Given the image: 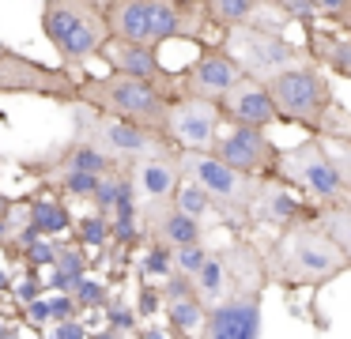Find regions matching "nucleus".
Listing matches in <instances>:
<instances>
[{
    "mask_svg": "<svg viewBox=\"0 0 351 339\" xmlns=\"http://www.w3.org/2000/svg\"><path fill=\"white\" fill-rule=\"evenodd\" d=\"M265 268H268V283L276 286L321 290L340 271H348L351 264L343 256V249L313 223V211H310L302 223L287 226L272 238V245L265 249Z\"/></svg>",
    "mask_w": 351,
    "mask_h": 339,
    "instance_id": "1",
    "label": "nucleus"
},
{
    "mask_svg": "<svg viewBox=\"0 0 351 339\" xmlns=\"http://www.w3.org/2000/svg\"><path fill=\"white\" fill-rule=\"evenodd\" d=\"M230 271V290L208 321V339H261V294L268 283L265 253L250 241H234L223 249Z\"/></svg>",
    "mask_w": 351,
    "mask_h": 339,
    "instance_id": "2",
    "label": "nucleus"
},
{
    "mask_svg": "<svg viewBox=\"0 0 351 339\" xmlns=\"http://www.w3.org/2000/svg\"><path fill=\"white\" fill-rule=\"evenodd\" d=\"M102 15L110 23V34L117 42L147 45L155 49L167 38H204V27H212L204 4H174V0H106Z\"/></svg>",
    "mask_w": 351,
    "mask_h": 339,
    "instance_id": "3",
    "label": "nucleus"
},
{
    "mask_svg": "<svg viewBox=\"0 0 351 339\" xmlns=\"http://www.w3.org/2000/svg\"><path fill=\"white\" fill-rule=\"evenodd\" d=\"M174 90L159 87V83L147 79H132V75H99V79H80L76 90V105L87 110H99L106 117L129 121L136 128L167 136V117H170V102H174Z\"/></svg>",
    "mask_w": 351,
    "mask_h": 339,
    "instance_id": "4",
    "label": "nucleus"
},
{
    "mask_svg": "<svg viewBox=\"0 0 351 339\" xmlns=\"http://www.w3.org/2000/svg\"><path fill=\"white\" fill-rule=\"evenodd\" d=\"M42 34L57 49V57L76 64L87 60L110 45V23L102 15V4H87V0H46L42 4Z\"/></svg>",
    "mask_w": 351,
    "mask_h": 339,
    "instance_id": "5",
    "label": "nucleus"
},
{
    "mask_svg": "<svg viewBox=\"0 0 351 339\" xmlns=\"http://www.w3.org/2000/svg\"><path fill=\"white\" fill-rule=\"evenodd\" d=\"M185 181H197L215 203V215L227 226H250L253 200L265 177H245V173L223 166L215 155H200V151H178Z\"/></svg>",
    "mask_w": 351,
    "mask_h": 339,
    "instance_id": "6",
    "label": "nucleus"
},
{
    "mask_svg": "<svg viewBox=\"0 0 351 339\" xmlns=\"http://www.w3.org/2000/svg\"><path fill=\"white\" fill-rule=\"evenodd\" d=\"M219 45L242 68L245 79H257V83H268L276 75L291 72V68L310 64V53L302 45L287 42L280 30H265V27H230L223 30Z\"/></svg>",
    "mask_w": 351,
    "mask_h": 339,
    "instance_id": "7",
    "label": "nucleus"
},
{
    "mask_svg": "<svg viewBox=\"0 0 351 339\" xmlns=\"http://www.w3.org/2000/svg\"><path fill=\"white\" fill-rule=\"evenodd\" d=\"M72 140L102 151L106 158H114L117 166H129V170L136 162H144V158H152L155 151L167 147V136L136 128V125H129V121L106 117V113L87 110V105L76 110V132H72Z\"/></svg>",
    "mask_w": 351,
    "mask_h": 339,
    "instance_id": "8",
    "label": "nucleus"
},
{
    "mask_svg": "<svg viewBox=\"0 0 351 339\" xmlns=\"http://www.w3.org/2000/svg\"><path fill=\"white\" fill-rule=\"evenodd\" d=\"M265 87L272 95L276 110H280V121H295V125L313 128V136H321L336 98H332V87H328L325 72L313 60L302 68H291V72L276 75V79H268Z\"/></svg>",
    "mask_w": 351,
    "mask_h": 339,
    "instance_id": "9",
    "label": "nucleus"
},
{
    "mask_svg": "<svg viewBox=\"0 0 351 339\" xmlns=\"http://www.w3.org/2000/svg\"><path fill=\"white\" fill-rule=\"evenodd\" d=\"M276 177L287 181V185H295V188H302L317 208H351L348 188H343L336 166L328 162L325 143H321L317 136H313V140H302L291 151H283Z\"/></svg>",
    "mask_w": 351,
    "mask_h": 339,
    "instance_id": "10",
    "label": "nucleus"
},
{
    "mask_svg": "<svg viewBox=\"0 0 351 339\" xmlns=\"http://www.w3.org/2000/svg\"><path fill=\"white\" fill-rule=\"evenodd\" d=\"M0 90H12V95H46V98H57V102H76L80 83L72 79L64 68L34 64L23 53L4 49L0 53Z\"/></svg>",
    "mask_w": 351,
    "mask_h": 339,
    "instance_id": "11",
    "label": "nucleus"
},
{
    "mask_svg": "<svg viewBox=\"0 0 351 339\" xmlns=\"http://www.w3.org/2000/svg\"><path fill=\"white\" fill-rule=\"evenodd\" d=\"M219 121L223 110L215 102L178 95L170 102V117H167V143H178V151L212 155V147L219 143Z\"/></svg>",
    "mask_w": 351,
    "mask_h": 339,
    "instance_id": "12",
    "label": "nucleus"
},
{
    "mask_svg": "<svg viewBox=\"0 0 351 339\" xmlns=\"http://www.w3.org/2000/svg\"><path fill=\"white\" fill-rule=\"evenodd\" d=\"M212 155L219 158L223 166L245 173V177H276L283 151L276 147L261 128H230L227 136H219Z\"/></svg>",
    "mask_w": 351,
    "mask_h": 339,
    "instance_id": "13",
    "label": "nucleus"
},
{
    "mask_svg": "<svg viewBox=\"0 0 351 339\" xmlns=\"http://www.w3.org/2000/svg\"><path fill=\"white\" fill-rule=\"evenodd\" d=\"M242 79L245 75H242V68L230 60V53L223 49V45H208V49L182 72V95L223 105V98H227Z\"/></svg>",
    "mask_w": 351,
    "mask_h": 339,
    "instance_id": "14",
    "label": "nucleus"
},
{
    "mask_svg": "<svg viewBox=\"0 0 351 339\" xmlns=\"http://www.w3.org/2000/svg\"><path fill=\"white\" fill-rule=\"evenodd\" d=\"M129 177H132V188H136L140 208H152V203H174L185 173H182V162H178V151L162 147L152 158L132 166Z\"/></svg>",
    "mask_w": 351,
    "mask_h": 339,
    "instance_id": "15",
    "label": "nucleus"
},
{
    "mask_svg": "<svg viewBox=\"0 0 351 339\" xmlns=\"http://www.w3.org/2000/svg\"><path fill=\"white\" fill-rule=\"evenodd\" d=\"M102 60H106L110 72H117V75H132V79L159 83V87L182 95V75H170L167 68L159 64L155 49H147V45H132V42H117V38H110V45L102 49Z\"/></svg>",
    "mask_w": 351,
    "mask_h": 339,
    "instance_id": "16",
    "label": "nucleus"
},
{
    "mask_svg": "<svg viewBox=\"0 0 351 339\" xmlns=\"http://www.w3.org/2000/svg\"><path fill=\"white\" fill-rule=\"evenodd\" d=\"M219 110H223V121H227L230 128H261V132H265L272 121H280V110H276L268 87L257 79H242L227 98H223Z\"/></svg>",
    "mask_w": 351,
    "mask_h": 339,
    "instance_id": "17",
    "label": "nucleus"
},
{
    "mask_svg": "<svg viewBox=\"0 0 351 339\" xmlns=\"http://www.w3.org/2000/svg\"><path fill=\"white\" fill-rule=\"evenodd\" d=\"M167 316H170V328H174L178 339H208V305L197 298L193 290V279L178 275L167 283Z\"/></svg>",
    "mask_w": 351,
    "mask_h": 339,
    "instance_id": "18",
    "label": "nucleus"
},
{
    "mask_svg": "<svg viewBox=\"0 0 351 339\" xmlns=\"http://www.w3.org/2000/svg\"><path fill=\"white\" fill-rule=\"evenodd\" d=\"M140 230H144V238H152L155 245H167V249L200 245V223H193L189 215H182L174 203L140 208Z\"/></svg>",
    "mask_w": 351,
    "mask_h": 339,
    "instance_id": "19",
    "label": "nucleus"
},
{
    "mask_svg": "<svg viewBox=\"0 0 351 339\" xmlns=\"http://www.w3.org/2000/svg\"><path fill=\"white\" fill-rule=\"evenodd\" d=\"M306 215H310V211H306L302 200L287 188V181L265 177L257 188V200H253L250 226H280V230H287V226L302 223Z\"/></svg>",
    "mask_w": 351,
    "mask_h": 339,
    "instance_id": "20",
    "label": "nucleus"
},
{
    "mask_svg": "<svg viewBox=\"0 0 351 339\" xmlns=\"http://www.w3.org/2000/svg\"><path fill=\"white\" fill-rule=\"evenodd\" d=\"M208 23L212 27H265V30H280L283 34V19L287 15L280 12V4H265V0H212L204 4Z\"/></svg>",
    "mask_w": 351,
    "mask_h": 339,
    "instance_id": "21",
    "label": "nucleus"
},
{
    "mask_svg": "<svg viewBox=\"0 0 351 339\" xmlns=\"http://www.w3.org/2000/svg\"><path fill=\"white\" fill-rule=\"evenodd\" d=\"M53 166H57V173H61V170H76V173H95V177H106V173L125 170V166H117L114 158H106L102 151L87 147V143H76V140L64 143V147L57 151Z\"/></svg>",
    "mask_w": 351,
    "mask_h": 339,
    "instance_id": "22",
    "label": "nucleus"
},
{
    "mask_svg": "<svg viewBox=\"0 0 351 339\" xmlns=\"http://www.w3.org/2000/svg\"><path fill=\"white\" fill-rule=\"evenodd\" d=\"M193 290H197V298L208 305V313H212V309L219 305L223 298H227V290H230V271H227V260H223V253H212L208 268L200 271L197 279H193Z\"/></svg>",
    "mask_w": 351,
    "mask_h": 339,
    "instance_id": "23",
    "label": "nucleus"
},
{
    "mask_svg": "<svg viewBox=\"0 0 351 339\" xmlns=\"http://www.w3.org/2000/svg\"><path fill=\"white\" fill-rule=\"evenodd\" d=\"M313 223L343 249L351 264V208H313Z\"/></svg>",
    "mask_w": 351,
    "mask_h": 339,
    "instance_id": "24",
    "label": "nucleus"
},
{
    "mask_svg": "<svg viewBox=\"0 0 351 339\" xmlns=\"http://www.w3.org/2000/svg\"><path fill=\"white\" fill-rule=\"evenodd\" d=\"M174 208L182 211V215H189L193 223H204L208 215H215L212 196H208L197 181H182V188H178V196H174Z\"/></svg>",
    "mask_w": 351,
    "mask_h": 339,
    "instance_id": "25",
    "label": "nucleus"
},
{
    "mask_svg": "<svg viewBox=\"0 0 351 339\" xmlns=\"http://www.w3.org/2000/svg\"><path fill=\"white\" fill-rule=\"evenodd\" d=\"M208 260H212V253H208L204 241H200V245H189V249H174V271L185 279H197L200 271L208 268Z\"/></svg>",
    "mask_w": 351,
    "mask_h": 339,
    "instance_id": "26",
    "label": "nucleus"
},
{
    "mask_svg": "<svg viewBox=\"0 0 351 339\" xmlns=\"http://www.w3.org/2000/svg\"><path fill=\"white\" fill-rule=\"evenodd\" d=\"M99 181L102 177H95V173H76V170L57 173V185H61L64 192H72V196H95L99 192Z\"/></svg>",
    "mask_w": 351,
    "mask_h": 339,
    "instance_id": "27",
    "label": "nucleus"
},
{
    "mask_svg": "<svg viewBox=\"0 0 351 339\" xmlns=\"http://www.w3.org/2000/svg\"><path fill=\"white\" fill-rule=\"evenodd\" d=\"M144 271L147 275H170L174 271V249L167 245H147V260H144Z\"/></svg>",
    "mask_w": 351,
    "mask_h": 339,
    "instance_id": "28",
    "label": "nucleus"
},
{
    "mask_svg": "<svg viewBox=\"0 0 351 339\" xmlns=\"http://www.w3.org/2000/svg\"><path fill=\"white\" fill-rule=\"evenodd\" d=\"M31 218L38 230H64L69 226V215H64L57 203H38V208H31Z\"/></svg>",
    "mask_w": 351,
    "mask_h": 339,
    "instance_id": "29",
    "label": "nucleus"
},
{
    "mask_svg": "<svg viewBox=\"0 0 351 339\" xmlns=\"http://www.w3.org/2000/svg\"><path fill=\"white\" fill-rule=\"evenodd\" d=\"M80 230H84V241H87V245H102V241H106V215L87 218Z\"/></svg>",
    "mask_w": 351,
    "mask_h": 339,
    "instance_id": "30",
    "label": "nucleus"
},
{
    "mask_svg": "<svg viewBox=\"0 0 351 339\" xmlns=\"http://www.w3.org/2000/svg\"><path fill=\"white\" fill-rule=\"evenodd\" d=\"M336 27H340V30H343V34H348V38H351V0H348V4H343V12H340V15H336Z\"/></svg>",
    "mask_w": 351,
    "mask_h": 339,
    "instance_id": "31",
    "label": "nucleus"
},
{
    "mask_svg": "<svg viewBox=\"0 0 351 339\" xmlns=\"http://www.w3.org/2000/svg\"><path fill=\"white\" fill-rule=\"evenodd\" d=\"M61 339H84V331H80V324H64Z\"/></svg>",
    "mask_w": 351,
    "mask_h": 339,
    "instance_id": "32",
    "label": "nucleus"
},
{
    "mask_svg": "<svg viewBox=\"0 0 351 339\" xmlns=\"http://www.w3.org/2000/svg\"><path fill=\"white\" fill-rule=\"evenodd\" d=\"M31 316H38V321H46V316H49V305H46V301H34V305H31Z\"/></svg>",
    "mask_w": 351,
    "mask_h": 339,
    "instance_id": "33",
    "label": "nucleus"
},
{
    "mask_svg": "<svg viewBox=\"0 0 351 339\" xmlns=\"http://www.w3.org/2000/svg\"><path fill=\"white\" fill-rule=\"evenodd\" d=\"M4 234H8V223H0V238H4Z\"/></svg>",
    "mask_w": 351,
    "mask_h": 339,
    "instance_id": "34",
    "label": "nucleus"
},
{
    "mask_svg": "<svg viewBox=\"0 0 351 339\" xmlns=\"http://www.w3.org/2000/svg\"><path fill=\"white\" fill-rule=\"evenodd\" d=\"M0 53H4V45H0Z\"/></svg>",
    "mask_w": 351,
    "mask_h": 339,
    "instance_id": "35",
    "label": "nucleus"
}]
</instances>
